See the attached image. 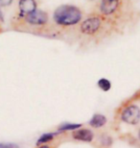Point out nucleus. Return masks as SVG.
Listing matches in <instances>:
<instances>
[{"label":"nucleus","mask_w":140,"mask_h":148,"mask_svg":"<svg viewBox=\"0 0 140 148\" xmlns=\"http://www.w3.org/2000/svg\"><path fill=\"white\" fill-rule=\"evenodd\" d=\"M106 123H107V117L105 115L100 114H94L90 119V121H89V125L95 129L101 128V127H103Z\"/></svg>","instance_id":"6e6552de"},{"label":"nucleus","mask_w":140,"mask_h":148,"mask_svg":"<svg viewBox=\"0 0 140 148\" xmlns=\"http://www.w3.org/2000/svg\"><path fill=\"white\" fill-rule=\"evenodd\" d=\"M0 20H3V16H2L1 11H0Z\"/></svg>","instance_id":"2eb2a0df"},{"label":"nucleus","mask_w":140,"mask_h":148,"mask_svg":"<svg viewBox=\"0 0 140 148\" xmlns=\"http://www.w3.org/2000/svg\"><path fill=\"white\" fill-rule=\"evenodd\" d=\"M38 148H51L49 145H40Z\"/></svg>","instance_id":"4468645a"},{"label":"nucleus","mask_w":140,"mask_h":148,"mask_svg":"<svg viewBox=\"0 0 140 148\" xmlns=\"http://www.w3.org/2000/svg\"><path fill=\"white\" fill-rule=\"evenodd\" d=\"M119 0H103L101 3V11L105 14H111L116 11Z\"/></svg>","instance_id":"0eeeda50"},{"label":"nucleus","mask_w":140,"mask_h":148,"mask_svg":"<svg viewBox=\"0 0 140 148\" xmlns=\"http://www.w3.org/2000/svg\"><path fill=\"white\" fill-rule=\"evenodd\" d=\"M138 136H139V140H140V130H139V134H138Z\"/></svg>","instance_id":"dca6fc26"},{"label":"nucleus","mask_w":140,"mask_h":148,"mask_svg":"<svg viewBox=\"0 0 140 148\" xmlns=\"http://www.w3.org/2000/svg\"><path fill=\"white\" fill-rule=\"evenodd\" d=\"M3 148H18V146L13 143H7V144L3 143Z\"/></svg>","instance_id":"ddd939ff"},{"label":"nucleus","mask_w":140,"mask_h":148,"mask_svg":"<svg viewBox=\"0 0 140 148\" xmlns=\"http://www.w3.org/2000/svg\"><path fill=\"white\" fill-rule=\"evenodd\" d=\"M13 2V0H0V6H8Z\"/></svg>","instance_id":"f8f14e48"},{"label":"nucleus","mask_w":140,"mask_h":148,"mask_svg":"<svg viewBox=\"0 0 140 148\" xmlns=\"http://www.w3.org/2000/svg\"><path fill=\"white\" fill-rule=\"evenodd\" d=\"M121 120L130 125H136L140 122V108L137 105L127 106L121 112Z\"/></svg>","instance_id":"f03ea898"},{"label":"nucleus","mask_w":140,"mask_h":148,"mask_svg":"<svg viewBox=\"0 0 140 148\" xmlns=\"http://www.w3.org/2000/svg\"><path fill=\"white\" fill-rule=\"evenodd\" d=\"M26 20L30 24L33 25H42L48 20V16H47V14L45 12L36 10L33 13L26 16Z\"/></svg>","instance_id":"20e7f679"},{"label":"nucleus","mask_w":140,"mask_h":148,"mask_svg":"<svg viewBox=\"0 0 140 148\" xmlns=\"http://www.w3.org/2000/svg\"><path fill=\"white\" fill-rule=\"evenodd\" d=\"M72 138L84 143H91L94 138V134L89 129H78L72 133Z\"/></svg>","instance_id":"39448f33"},{"label":"nucleus","mask_w":140,"mask_h":148,"mask_svg":"<svg viewBox=\"0 0 140 148\" xmlns=\"http://www.w3.org/2000/svg\"><path fill=\"white\" fill-rule=\"evenodd\" d=\"M101 26V20L97 17L86 19L81 25V31L86 35H93L98 31Z\"/></svg>","instance_id":"7ed1b4c3"},{"label":"nucleus","mask_w":140,"mask_h":148,"mask_svg":"<svg viewBox=\"0 0 140 148\" xmlns=\"http://www.w3.org/2000/svg\"><path fill=\"white\" fill-rule=\"evenodd\" d=\"M98 87L103 91H109L111 88V83L109 80L106 78H102L98 81Z\"/></svg>","instance_id":"9b49d317"},{"label":"nucleus","mask_w":140,"mask_h":148,"mask_svg":"<svg viewBox=\"0 0 140 148\" xmlns=\"http://www.w3.org/2000/svg\"><path fill=\"white\" fill-rule=\"evenodd\" d=\"M55 137H56V134H54V133H47V134H43V135H41L40 138L38 140L37 144L40 146L43 143H48L51 140H53V138H54Z\"/></svg>","instance_id":"9d476101"},{"label":"nucleus","mask_w":140,"mask_h":148,"mask_svg":"<svg viewBox=\"0 0 140 148\" xmlns=\"http://www.w3.org/2000/svg\"><path fill=\"white\" fill-rule=\"evenodd\" d=\"M82 18V13L78 8L70 5H62L54 13L55 21L59 25H74Z\"/></svg>","instance_id":"f257e3e1"},{"label":"nucleus","mask_w":140,"mask_h":148,"mask_svg":"<svg viewBox=\"0 0 140 148\" xmlns=\"http://www.w3.org/2000/svg\"><path fill=\"white\" fill-rule=\"evenodd\" d=\"M83 125L81 123H64L59 127V131H75L81 128Z\"/></svg>","instance_id":"1a4fd4ad"},{"label":"nucleus","mask_w":140,"mask_h":148,"mask_svg":"<svg viewBox=\"0 0 140 148\" xmlns=\"http://www.w3.org/2000/svg\"><path fill=\"white\" fill-rule=\"evenodd\" d=\"M20 16H27L37 10V3L35 0H20L19 1Z\"/></svg>","instance_id":"423d86ee"}]
</instances>
